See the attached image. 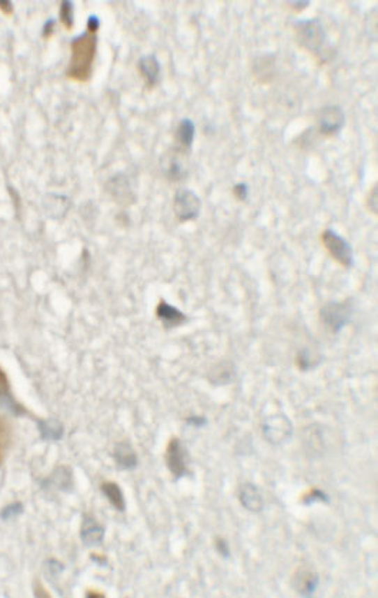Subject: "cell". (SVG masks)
Wrapping results in <instances>:
<instances>
[{
	"instance_id": "cell-1",
	"label": "cell",
	"mask_w": 378,
	"mask_h": 598,
	"mask_svg": "<svg viewBox=\"0 0 378 598\" xmlns=\"http://www.w3.org/2000/svg\"><path fill=\"white\" fill-rule=\"evenodd\" d=\"M98 36L96 32L89 31L87 34L73 39L72 42V57L68 68V78L76 82H87L91 76L93 61L96 56Z\"/></svg>"
},
{
	"instance_id": "cell-2",
	"label": "cell",
	"mask_w": 378,
	"mask_h": 598,
	"mask_svg": "<svg viewBox=\"0 0 378 598\" xmlns=\"http://www.w3.org/2000/svg\"><path fill=\"white\" fill-rule=\"evenodd\" d=\"M166 465L170 471V474L174 476V480H180V478L192 476L190 471V454H188L186 445L177 438L173 437L166 448L165 454Z\"/></svg>"
},
{
	"instance_id": "cell-3",
	"label": "cell",
	"mask_w": 378,
	"mask_h": 598,
	"mask_svg": "<svg viewBox=\"0 0 378 598\" xmlns=\"http://www.w3.org/2000/svg\"><path fill=\"white\" fill-rule=\"evenodd\" d=\"M264 439L274 446H280L292 439L294 428L285 414H274L267 416L262 425Z\"/></svg>"
},
{
	"instance_id": "cell-4",
	"label": "cell",
	"mask_w": 378,
	"mask_h": 598,
	"mask_svg": "<svg viewBox=\"0 0 378 598\" xmlns=\"http://www.w3.org/2000/svg\"><path fill=\"white\" fill-rule=\"evenodd\" d=\"M353 316V304L351 301L344 302H327L320 309V319L328 331L338 334L345 325H349Z\"/></svg>"
},
{
	"instance_id": "cell-5",
	"label": "cell",
	"mask_w": 378,
	"mask_h": 598,
	"mask_svg": "<svg viewBox=\"0 0 378 598\" xmlns=\"http://www.w3.org/2000/svg\"><path fill=\"white\" fill-rule=\"evenodd\" d=\"M296 35L298 43L312 53L320 52L326 42L324 27L316 19L301 20L296 23Z\"/></svg>"
},
{
	"instance_id": "cell-6",
	"label": "cell",
	"mask_w": 378,
	"mask_h": 598,
	"mask_svg": "<svg viewBox=\"0 0 378 598\" xmlns=\"http://www.w3.org/2000/svg\"><path fill=\"white\" fill-rule=\"evenodd\" d=\"M323 245L327 252L344 268H351L354 265V251L347 239L338 235L334 229H326L322 235Z\"/></svg>"
},
{
	"instance_id": "cell-7",
	"label": "cell",
	"mask_w": 378,
	"mask_h": 598,
	"mask_svg": "<svg viewBox=\"0 0 378 598\" xmlns=\"http://www.w3.org/2000/svg\"><path fill=\"white\" fill-rule=\"evenodd\" d=\"M173 211L180 222L196 221L202 212V200L190 189H180L174 195Z\"/></svg>"
},
{
	"instance_id": "cell-8",
	"label": "cell",
	"mask_w": 378,
	"mask_h": 598,
	"mask_svg": "<svg viewBox=\"0 0 378 598\" xmlns=\"http://www.w3.org/2000/svg\"><path fill=\"white\" fill-rule=\"evenodd\" d=\"M344 112L337 105H328L323 108L319 113V129L326 136L338 133L344 126Z\"/></svg>"
},
{
	"instance_id": "cell-9",
	"label": "cell",
	"mask_w": 378,
	"mask_h": 598,
	"mask_svg": "<svg viewBox=\"0 0 378 598\" xmlns=\"http://www.w3.org/2000/svg\"><path fill=\"white\" fill-rule=\"evenodd\" d=\"M320 577L308 567H301L292 578V588L301 597H310L317 591Z\"/></svg>"
},
{
	"instance_id": "cell-10",
	"label": "cell",
	"mask_w": 378,
	"mask_h": 598,
	"mask_svg": "<svg viewBox=\"0 0 378 598\" xmlns=\"http://www.w3.org/2000/svg\"><path fill=\"white\" fill-rule=\"evenodd\" d=\"M239 501L244 510L250 513H260L264 506V499L259 487L253 483H243L239 487Z\"/></svg>"
},
{
	"instance_id": "cell-11",
	"label": "cell",
	"mask_w": 378,
	"mask_h": 598,
	"mask_svg": "<svg viewBox=\"0 0 378 598\" xmlns=\"http://www.w3.org/2000/svg\"><path fill=\"white\" fill-rule=\"evenodd\" d=\"M80 538L86 547H99L105 538V527L94 520L93 516H84L80 528Z\"/></svg>"
},
{
	"instance_id": "cell-12",
	"label": "cell",
	"mask_w": 378,
	"mask_h": 598,
	"mask_svg": "<svg viewBox=\"0 0 378 598\" xmlns=\"http://www.w3.org/2000/svg\"><path fill=\"white\" fill-rule=\"evenodd\" d=\"M156 316L159 319L166 330H173V328H177L183 323H186L187 316L186 314H183L180 309H177L176 307L162 301L156 308Z\"/></svg>"
},
{
	"instance_id": "cell-13",
	"label": "cell",
	"mask_w": 378,
	"mask_h": 598,
	"mask_svg": "<svg viewBox=\"0 0 378 598\" xmlns=\"http://www.w3.org/2000/svg\"><path fill=\"white\" fill-rule=\"evenodd\" d=\"M113 458L117 464V467L120 469H126V471H132L137 467V455L133 450V446L129 442H119L114 446L113 451Z\"/></svg>"
},
{
	"instance_id": "cell-14",
	"label": "cell",
	"mask_w": 378,
	"mask_h": 598,
	"mask_svg": "<svg viewBox=\"0 0 378 598\" xmlns=\"http://www.w3.org/2000/svg\"><path fill=\"white\" fill-rule=\"evenodd\" d=\"M195 135H196L195 124L190 121V119H183L176 131V142L183 152L190 151L195 142Z\"/></svg>"
},
{
	"instance_id": "cell-15",
	"label": "cell",
	"mask_w": 378,
	"mask_h": 598,
	"mask_svg": "<svg viewBox=\"0 0 378 598\" xmlns=\"http://www.w3.org/2000/svg\"><path fill=\"white\" fill-rule=\"evenodd\" d=\"M236 377V368L232 363H220L210 370L207 374V379L213 385H226L230 384Z\"/></svg>"
},
{
	"instance_id": "cell-16",
	"label": "cell",
	"mask_w": 378,
	"mask_h": 598,
	"mask_svg": "<svg viewBox=\"0 0 378 598\" xmlns=\"http://www.w3.org/2000/svg\"><path fill=\"white\" fill-rule=\"evenodd\" d=\"M139 69H140V73L149 86H154L157 82H159L160 65H159V62H157V59L154 56L142 57L140 62H139Z\"/></svg>"
},
{
	"instance_id": "cell-17",
	"label": "cell",
	"mask_w": 378,
	"mask_h": 598,
	"mask_svg": "<svg viewBox=\"0 0 378 598\" xmlns=\"http://www.w3.org/2000/svg\"><path fill=\"white\" fill-rule=\"evenodd\" d=\"M100 490L103 495L107 498V501L112 504V506L116 508L117 511L123 513L126 510V499H124L123 491L114 481H103L100 486Z\"/></svg>"
},
{
	"instance_id": "cell-18",
	"label": "cell",
	"mask_w": 378,
	"mask_h": 598,
	"mask_svg": "<svg viewBox=\"0 0 378 598\" xmlns=\"http://www.w3.org/2000/svg\"><path fill=\"white\" fill-rule=\"evenodd\" d=\"M296 364L300 371L316 370L322 364V355L314 352L311 348H303L297 353Z\"/></svg>"
},
{
	"instance_id": "cell-19",
	"label": "cell",
	"mask_w": 378,
	"mask_h": 598,
	"mask_svg": "<svg viewBox=\"0 0 378 598\" xmlns=\"http://www.w3.org/2000/svg\"><path fill=\"white\" fill-rule=\"evenodd\" d=\"M12 442V427L5 416H0V465L3 464Z\"/></svg>"
},
{
	"instance_id": "cell-20",
	"label": "cell",
	"mask_w": 378,
	"mask_h": 598,
	"mask_svg": "<svg viewBox=\"0 0 378 598\" xmlns=\"http://www.w3.org/2000/svg\"><path fill=\"white\" fill-rule=\"evenodd\" d=\"M0 402L5 404L12 411H22L20 405L17 402H15L12 398L9 378L5 374V371L2 370V367H0Z\"/></svg>"
},
{
	"instance_id": "cell-21",
	"label": "cell",
	"mask_w": 378,
	"mask_h": 598,
	"mask_svg": "<svg viewBox=\"0 0 378 598\" xmlns=\"http://www.w3.org/2000/svg\"><path fill=\"white\" fill-rule=\"evenodd\" d=\"M166 175L172 179V181H180L186 176V168L184 163H181L180 159H177L176 156H172L167 161V168H166Z\"/></svg>"
},
{
	"instance_id": "cell-22",
	"label": "cell",
	"mask_w": 378,
	"mask_h": 598,
	"mask_svg": "<svg viewBox=\"0 0 378 598\" xmlns=\"http://www.w3.org/2000/svg\"><path fill=\"white\" fill-rule=\"evenodd\" d=\"M301 502H303L304 505H312V504H316V502H324V504H328V502H330V498H328V495H327L323 490L312 488L311 491H308L307 494H304V495H303Z\"/></svg>"
},
{
	"instance_id": "cell-23",
	"label": "cell",
	"mask_w": 378,
	"mask_h": 598,
	"mask_svg": "<svg viewBox=\"0 0 378 598\" xmlns=\"http://www.w3.org/2000/svg\"><path fill=\"white\" fill-rule=\"evenodd\" d=\"M60 20L65 24L66 29L73 27V5L70 2H65L60 8Z\"/></svg>"
},
{
	"instance_id": "cell-24",
	"label": "cell",
	"mask_w": 378,
	"mask_h": 598,
	"mask_svg": "<svg viewBox=\"0 0 378 598\" xmlns=\"http://www.w3.org/2000/svg\"><path fill=\"white\" fill-rule=\"evenodd\" d=\"M43 428H45V435L53 439L60 438L63 434V427L56 421H47Z\"/></svg>"
},
{
	"instance_id": "cell-25",
	"label": "cell",
	"mask_w": 378,
	"mask_h": 598,
	"mask_svg": "<svg viewBox=\"0 0 378 598\" xmlns=\"http://www.w3.org/2000/svg\"><path fill=\"white\" fill-rule=\"evenodd\" d=\"M214 548L223 558H226V560L230 558V547H229V543L225 540V538L216 537L214 538Z\"/></svg>"
},
{
	"instance_id": "cell-26",
	"label": "cell",
	"mask_w": 378,
	"mask_h": 598,
	"mask_svg": "<svg viewBox=\"0 0 378 598\" xmlns=\"http://www.w3.org/2000/svg\"><path fill=\"white\" fill-rule=\"evenodd\" d=\"M233 194H234V196H236L237 200H245L247 196H248V187H247V184H244V182L237 184L234 187V189H233Z\"/></svg>"
},
{
	"instance_id": "cell-27",
	"label": "cell",
	"mask_w": 378,
	"mask_h": 598,
	"mask_svg": "<svg viewBox=\"0 0 378 598\" xmlns=\"http://www.w3.org/2000/svg\"><path fill=\"white\" fill-rule=\"evenodd\" d=\"M186 423H187V425H190V427L200 428V427H204L207 424V420L202 415H192V416L186 418Z\"/></svg>"
},
{
	"instance_id": "cell-28",
	"label": "cell",
	"mask_w": 378,
	"mask_h": 598,
	"mask_svg": "<svg viewBox=\"0 0 378 598\" xmlns=\"http://www.w3.org/2000/svg\"><path fill=\"white\" fill-rule=\"evenodd\" d=\"M377 194H378V188L374 187L367 198V206L372 214H377Z\"/></svg>"
},
{
	"instance_id": "cell-29",
	"label": "cell",
	"mask_w": 378,
	"mask_h": 598,
	"mask_svg": "<svg viewBox=\"0 0 378 598\" xmlns=\"http://www.w3.org/2000/svg\"><path fill=\"white\" fill-rule=\"evenodd\" d=\"M20 511H22L20 504H13V505L8 506V510L3 513V516H5V518H8V517H10V516H16V514H19Z\"/></svg>"
},
{
	"instance_id": "cell-30",
	"label": "cell",
	"mask_w": 378,
	"mask_h": 598,
	"mask_svg": "<svg viewBox=\"0 0 378 598\" xmlns=\"http://www.w3.org/2000/svg\"><path fill=\"white\" fill-rule=\"evenodd\" d=\"M294 9H297V10H301V9H304V8H307L308 5H310V2H303V3H290Z\"/></svg>"
},
{
	"instance_id": "cell-31",
	"label": "cell",
	"mask_w": 378,
	"mask_h": 598,
	"mask_svg": "<svg viewBox=\"0 0 378 598\" xmlns=\"http://www.w3.org/2000/svg\"><path fill=\"white\" fill-rule=\"evenodd\" d=\"M0 8H2V9H3V10L6 12V13H9V12L12 10V6H10V5H8V3H3V2H2V3H0Z\"/></svg>"
},
{
	"instance_id": "cell-32",
	"label": "cell",
	"mask_w": 378,
	"mask_h": 598,
	"mask_svg": "<svg viewBox=\"0 0 378 598\" xmlns=\"http://www.w3.org/2000/svg\"><path fill=\"white\" fill-rule=\"evenodd\" d=\"M87 595H99V597H105L103 592H98V591H89Z\"/></svg>"
}]
</instances>
